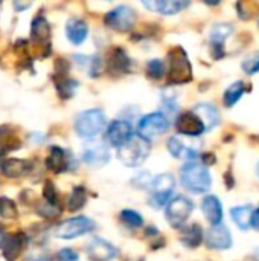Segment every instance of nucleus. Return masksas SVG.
I'll list each match as a JSON object with an SVG mask.
<instances>
[{
  "label": "nucleus",
  "mask_w": 259,
  "mask_h": 261,
  "mask_svg": "<svg viewBox=\"0 0 259 261\" xmlns=\"http://www.w3.org/2000/svg\"><path fill=\"white\" fill-rule=\"evenodd\" d=\"M180 180L182 185L194 194H203L212 187V177L208 167L195 161L188 162L182 167Z\"/></svg>",
  "instance_id": "1"
},
{
  "label": "nucleus",
  "mask_w": 259,
  "mask_h": 261,
  "mask_svg": "<svg viewBox=\"0 0 259 261\" xmlns=\"http://www.w3.org/2000/svg\"><path fill=\"white\" fill-rule=\"evenodd\" d=\"M151 151V144L148 139L142 138L140 135H133L130 141L122 145L118 151L119 161L130 168L140 167L150 156Z\"/></svg>",
  "instance_id": "2"
},
{
  "label": "nucleus",
  "mask_w": 259,
  "mask_h": 261,
  "mask_svg": "<svg viewBox=\"0 0 259 261\" xmlns=\"http://www.w3.org/2000/svg\"><path fill=\"white\" fill-rule=\"evenodd\" d=\"M107 119L104 112L98 109L85 110L79 113L75 119V132L82 139H95L104 128H105Z\"/></svg>",
  "instance_id": "3"
},
{
  "label": "nucleus",
  "mask_w": 259,
  "mask_h": 261,
  "mask_svg": "<svg viewBox=\"0 0 259 261\" xmlns=\"http://www.w3.org/2000/svg\"><path fill=\"white\" fill-rule=\"evenodd\" d=\"M169 72L168 83L169 84H185L192 80V66L186 52L182 47H174L169 52Z\"/></svg>",
  "instance_id": "4"
},
{
  "label": "nucleus",
  "mask_w": 259,
  "mask_h": 261,
  "mask_svg": "<svg viewBox=\"0 0 259 261\" xmlns=\"http://www.w3.org/2000/svg\"><path fill=\"white\" fill-rule=\"evenodd\" d=\"M150 188H151V199H150L151 205L160 208L171 200V194L176 188L174 176L169 173H163L157 177H153Z\"/></svg>",
  "instance_id": "5"
},
{
  "label": "nucleus",
  "mask_w": 259,
  "mask_h": 261,
  "mask_svg": "<svg viewBox=\"0 0 259 261\" xmlns=\"http://www.w3.org/2000/svg\"><path fill=\"white\" fill-rule=\"evenodd\" d=\"M194 211V203L185 196H176L166 205V219L172 228H182Z\"/></svg>",
  "instance_id": "6"
},
{
  "label": "nucleus",
  "mask_w": 259,
  "mask_h": 261,
  "mask_svg": "<svg viewBox=\"0 0 259 261\" xmlns=\"http://www.w3.org/2000/svg\"><path fill=\"white\" fill-rule=\"evenodd\" d=\"M96 228L95 222L89 217H73L69 219L63 223L58 225V228L55 229V236L58 239H64V240H72L76 237H81L84 234L92 232Z\"/></svg>",
  "instance_id": "7"
},
{
  "label": "nucleus",
  "mask_w": 259,
  "mask_h": 261,
  "mask_svg": "<svg viewBox=\"0 0 259 261\" xmlns=\"http://www.w3.org/2000/svg\"><path fill=\"white\" fill-rule=\"evenodd\" d=\"M134 23H136V12L127 5L116 6L114 9L105 14V24L119 32L130 31L134 26Z\"/></svg>",
  "instance_id": "8"
},
{
  "label": "nucleus",
  "mask_w": 259,
  "mask_h": 261,
  "mask_svg": "<svg viewBox=\"0 0 259 261\" xmlns=\"http://www.w3.org/2000/svg\"><path fill=\"white\" fill-rule=\"evenodd\" d=\"M169 127V121L168 118L160 113V112H156V113H150L147 116H143L140 121H139V135L145 139H151V138H156L162 133H165Z\"/></svg>",
  "instance_id": "9"
},
{
  "label": "nucleus",
  "mask_w": 259,
  "mask_h": 261,
  "mask_svg": "<svg viewBox=\"0 0 259 261\" xmlns=\"http://www.w3.org/2000/svg\"><path fill=\"white\" fill-rule=\"evenodd\" d=\"M234 26L232 23H217L212 26L209 32V43H211V52L215 60H220L226 55L224 43L232 35Z\"/></svg>",
  "instance_id": "10"
},
{
  "label": "nucleus",
  "mask_w": 259,
  "mask_h": 261,
  "mask_svg": "<svg viewBox=\"0 0 259 261\" xmlns=\"http://www.w3.org/2000/svg\"><path fill=\"white\" fill-rule=\"evenodd\" d=\"M82 159L85 164H89L92 167H102L110 161L108 147L104 142L90 141L82 148Z\"/></svg>",
  "instance_id": "11"
},
{
  "label": "nucleus",
  "mask_w": 259,
  "mask_h": 261,
  "mask_svg": "<svg viewBox=\"0 0 259 261\" xmlns=\"http://www.w3.org/2000/svg\"><path fill=\"white\" fill-rule=\"evenodd\" d=\"M176 128L180 135L189 136V138H197L206 132L203 122L194 112H185L182 113L177 121H176Z\"/></svg>",
  "instance_id": "12"
},
{
  "label": "nucleus",
  "mask_w": 259,
  "mask_h": 261,
  "mask_svg": "<svg viewBox=\"0 0 259 261\" xmlns=\"http://www.w3.org/2000/svg\"><path fill=\"white\" fill-rule=\"evenodd\" d=\"M131 136H133V130H131L130 122L122 121V119L113 121L107 128V142L116 148H121L122 145H125Z\"/></svg>",
  "instance_id": "13"
},
{
  "label": "nucleus",
  "mask_w": 259,
  "mask_h": 261,
  "mask_svg": "<svg viewBox=\"0 0 259 261\" xmlns=\"http://www.w3.org/2000/svg\"><path fill=\"white\" fill-rule=\"evenodd\" d=\"M87 255L92 261H111L118 257V249L104 239H93L87 245Z\"/></svg>",
  "instance_id": "14"
},
{
  "label": "nucleus",
  "mask_w": 259,
  "mask_h": 261,
  "mask_svg": "<svg viewBox=\"0 0 259 261\" xmlns=\"http://www.w3.org/2000/svg\"><path fill=\"white\" fill-rule=\"evenodd\" d=\"M46 167L53 173H63L73 168V158L69 151L53 145L46 159Z\"/></svg>",
  "instance_id": "15"
},
{
  "label": "nucleus",
  "mask_w": 259,
  "mask_h": 261,
  "mask_svg": "<svg viewBox=\"0 0 259 261\" xmlns=\"http://www.w3.org/2000/svg\"><path fill=\"white\" fill-rule=\"evenodd\" d=\"M206 246L209 249L224 251L232 246V236L231 231L224 225L212 226L206 234Z\"/></svg>",
  "instance_id": "16"
},
{
  "label": "nucleus",
  "mask_w": 259,
  "mask_h": 261,
  "mask_svg": "<svg viewBox=\"0 0 259 261\" xmlns=\"http://www.w3.org/2000/svg\"><path fill=\"white\" fill-rule=\"evenodd\" d=\"M166 147H168V151L177 158V159H188L189 162H192L197 154H198V150L195 148V145H189L186 144L180 136H171L166 142Z\"/></svg>",
  "instance_id": "17"
},
{
  "label": "nucleus",
  "mask_w": 259,
  "mask_h": 261,
  "mask_svg": "<svg viewBox=\"0 0 259 261\" xmlns=\"http://www.w3.org/2000/svg\"><path fill=\"white\" fill-rule=\"evenodd\" d=\"M202 211L206 217V220L212 225H221L223 220V205L217 196H206L202 202Z\"/></svg>",
  "instance_id": "18"
},
{
  "label": "nucleus",
  "mask_w": 259,
  "mask_h": 261,
  "mask_svg": "<svg viewBox=\"0 0 259 261\" xmlns=\"http://www.w3.org/2000/svg\"><path fill=\"white\" fill-rule=\"evenodd\" d=\"M31 168H32V164L29 161H23V159L9 158V159H3L0 162L2 173L6 177H11V179H17V177H21V176L27 174L31 171Z\"/></svg>",
  "instance_id": "19"
},
{
  "label": "nucleus",
  "mask_w": 259,
  "mask_h": 261,
  "mask_svg": "<svg viewBox=\"0 0 259 261\" xmlns=\"http://www.w3.org/2000/svg\"><path fill=\"white\" fill-rule=\"evenodd\" d=\"M143 6L148 9H153L163 15H174L185 8L189 6V2L182 0H156V2H143Z\"/></svg>",
  "instance_id": "20"
},
{
  "label": "nucleus",
  "mask_w": 259,
  "mask_h": 261,
  "mask_svg": "<svg viewBox=\"0 0 259 261\" xmlns=\"http://www.w3.org/2000/svg\"><path fill=\"white\" fill-rule=\"evenodd\" d=\"M192 112L200 118V121L203 122L206 130H211L214 127H217L220 124V113L217 110L215 106L209 104V102H200L197 104Z\"/></svg>",
  "instance_id": "21"
},
{
  "label": "nucleus",
  "mask_w": 259,
  "mask_h": 261,
  "mask_svg": "<svg viewBox=\"0 0 259 261\" xmlns=\"http://www.w3.org/2000/svg\"><path fill=\"white\" fill-rule=\"evenodd\" d=\"M87 34H89V28L84 20L73 17L66 23V35L72 44L84 43V40L87 38Z\"/></svg>",
  "instance_id": "22"
},
{
  "label": "nucleus",
  "mask_w": 259,
  "mask_h": 261,
  "mask_svg": "<svg viewBox=\"0 0 259 261\" xmlns=\"http://www.w3.org/2000/svg\"><path fill=\"white\" fill-rule=\"evenodd\" d=\"M24 245H26V237L21 232L11 236V237H6V240L2 246L5 258L8 261H14L15 258H18V255L24 249Z\"/></svg>",
  "instance_id": "23"
},
{
  "label": "nucleus",
  "mask_w": 259,
  "mask_h": 261,
  "mask_svg": "<svg viewBox=\"0 0 259 261\" xmlns=\"http://www.w3.org/2000/svg\"><path fill=\"white\" fill-rule=\"evenodd\" d=\"M180 242L183 243V246L195 249L202 245L203 242V229L200 225L192 223L191 226H186L182 234H180Z\"/></svg>",
  "instance_id": "24"
},
{
  "label": "nucleus",
  "mask_w": 259,
  "mask_h": 261,
  "mask_svg": "<svg viewBox=\"0 0 259 261\" xmlns=\"http://www.w3.org/2000/svg\"><path fill=\"white\" fill-rule=\"evenodd\" d=\"M31 35L34 40L37 41H47L50 37V24L47 21V18L40 14L32 20V26H31Z\"/></svg>",
  "instance_id": "25"
},
{
  "label": "nucleus",
  "mask_w": 259,
  "mask_h": 261,
  "mask_svg": "<svg viewBox=\"0 0 259 261\" xmlns=\"http://www.w3.org/2000/svg\"><path fill=\"white\" fill-rule=\"evenodd\" d=\"M18 145H20V141L17 135L14 133V130L9 125L0 127V158L6 154L8 151L18 148Z\"/></svg>",
  "instance_id": "26"
},
{
  "label": "nucleus",
  "mask_w": 259,
  "mask_h": 261,
  "mask_svg": "<svg viewBox=\"0 0 259 261\" xmlns=\"http://www.w3.org/2000/svg\"><path fill=\"white\" fill-rule=\"evenodd\" d=\"M252 214H253V206L252 205H244V206H235L231 211V216L235 222V225L246 231L250 228V220H252Z\"/></svg>",
  "instance_id": "27"
},
{
  "label": "nucleus",
  "mask_w": 259,
  "mask_h": 261,
  "mask_svg": "<svg viewBox=\"0 0 259 261\" xmlns=\"http://www.w3.org/2000/svg\"><path fill=\"white\" fill-rule=\"evenodd\" d=\"M246 92V86L243 81H235L234 84H231L226 92H224V96H223V102L226 107H234L244 95Z\"/></svg>",
  "instance_id": "28"
},
{
  "label": "nucleus",
  "mask_w": 259,
  "mask_h": 261,
  "mask_svg": "<svg viewBox=\"0 0 259 261\" xmlns=\"http://www.w3.org/2000/svg\"><path fill=\"white\" fill-rule=\"evenodd\" d=\"M128 67H130V58L122 49L118 47L110 57V70H114L118 73H125Z\"/></svg>",
  "instance_id": "29"
},
{
  "label": "nucleus",
  "mask_w": 259,
  "mask_h": 261,
  "mask_svg": "<svg viewBox=\"0 0 259 261\" xmlns=\"http://www.w3.org/2000/svg\"><path fill=\"white\" fill-rule=\"evenodd\" d=\"M85 202H87V191L82 187H76V188H73V191L69 197L67 206L70 211H78L85 205Z\"/></svg>",
  "instance_id": "30"
},
{
  "label": "nucleus",
  "mask_w": 259,
  "mask_h": 261,
  "mask_svg": "<svg viewBox=\"0 0 259 261\" xmlns=\"http://www.w3.org/2000/svg\"><path fill=\"white\" fill-rule=\"evenodd\" d=\"M78 60V64L85 67L87 72L90 73V76H98L99 70H101V58L98 55H92V57H82V55H78L76 57Z\"/></svg>",
  "instance_id": "31"
},
{
  "label": "nucleus",
  "mask_w": 259,
  "mask_h": 261,
  "mask_svg": "<svg viewBox=\"0 0 259 261\" xmlns=\"http://www.w3.org/2000/svg\"><path fill=\"white\" fill-rule=\"evenodd\" d=\"M17 217V206L8 197H0V220H12Z\"/></svg>",
  "instance_id": "32"
},
{
  "label": "nucleus",
  "mask_w": 259,
  "mask_h": 261,
  "mask_svg": "<svg viewBox=\"0 0 259 261\" xmlns=\"http://www.w3.org/2000/svg\"><path fill=\"white\" fill-rule=\"evenodd\" d=\"M76 86H78V83L75 80L63 78L60 83H56V90L63 99H69L73 95V92L76 90Z\"/></svg>",
  "instance_id": "33"
},
{
  "label": "nucleus",
  "mask_w": 259,
  "mask_h": 261,
  "mask_svg": "<svg viewBox=\"0 0 259 261\" xmlns=\"http://www.w3.org/2000/svg\"><path fill=\"white\" fill-rule=\"evenodd\" d=\"M241 67L243 70L247 73V75H255L259 72V50L247 55L243 63H241Z\"/></svg>",
  "instance_id": "34"
},
{
  "label": "nucleus",
  "mask_w": 259,
  "mask_h": 261,
  "mask_svg": "<svg viewBox=\"0 0 259 261\" xmlns=\"http://www.w3.org/2000/svg\"><path fill=\"white\" fill-rule=\"evenodd\" d=\"M121 219L125 225L131 226V228H139L143 225V219L139 213L136 211H131V210H124L121 213Z\"/></svg>",
  "instance_id": "35"
},
{
  "label": "nucleus",
  "mask_w": 259,
  "mask_h": 261,
  "mask_svg": "<svg viewBox=\"0 0 259 261\" xmlns=\"http://www.w3.org/2000/svg\"><path fill=\"white\" fill-rule=\"evenodd\" d=\"M147 72L151 78L160 80L165 75V64L162 60H150L147 64Z\"/></svg>",
  "instance_id": "36"
},
{
  "label": "nucleus",
  "mask_w": 259,
  "mask_h": 261,
  "mask_svg": "<svg viewBox=\"0 0 259 261\" xmlns=\"http://www.w3.org/2000/svg\"><path fill=\"white\" fill-rule=\"evenodd\" d=\"M43 196H44V200L47 205L55 206V208L58 206V194H56L55 185L52 182H46L44 190H43Z\"/></svg>",
  "instance_id": "37"
},
{
  "label": "nucleus",
  "mask_w": 259,
  "mask_h": 261,
  "mask_svg": "<svg viewBox=\"0 0 259 261\" xmlns=\"http://www.w3.org/2000/svg\"><path fill=\"white\" fill-rule=\"evenodd\" d=\"M133 182H134V187H137V188H150V187H151V182H153V177H151L150 173L140 171V173L133 179Z\"/></svg>",
  "instance_id": "38"
},
{
  "label": "nucleus",
  "mask_w": 259,
  "mask_h": 261,
  "mask_svg": "<svg viewBox=\"0 0 259 261\" xmlns=\"http://www.w3.org/2000/svg\"><path fill=\"white\" fill-rule=\"evenodd\" d=\"M58 260L60 261H78V254L73 251V249H69V248H66V249H61L60 252H58Z\"/></svg>",
  "instance_id": "39"
},
{
  "label": "nucleus",
  "mask_w": 259,
  "mask_h": 261,
  "mask_svg": "<svg viewBox=\"0 0 259 261\" xmlns=\"http://www.w3.org/2000/svg\"><path fill=\"white\" fill-rule=\"evenodd\" d=\"M250 226L253 229L259 231V208L258 210H253V214H252V220H250Z\"/></svg>",
  "instance_id": "40"
},
{
  "label": "nucleus",
  "mask_w": 259,
  "mask_h": 261,
  "mask_svg": "<svg viewBox=\"0 0 259 261\" xmlns=\"http://www.w3.org/2000/svg\"><path fill=\"white\" fill-rule=\"evenodd\" d=\"M29 6H31V3H18V2H14V8H17L18 11L26 9V8H29Z\"/></svg>",
  "instance_id": "41"
},
{
  "label": "nucleus",
  "mask_w": 259,
  "mask_h": 261,
  "mask_svg": "<svg viewBox=\"0 0 259 261\" xmlns=\"http://www.w3.org/2000/svg\"><path fill=\"white\" fill-rule=\"evenodd\" d=\"M5 240H6V236H5V232H3V229L0 228V248L3 246V243H5Z\"/></svg>",
  "instance_id": "42"
},
{
  "label": "nucleus",
  "mask_w": 259,
  "mask_h": 261,
  "mask_svg": "<svg viewBox=\"0 0 259 261\" xmlns=\"http://www.w3.org/2000/svg\"><path fill=\"white\" fill-rule=\"evenodd\" d=\"M32 261H50L49 258H44V257H37V258H34Z\"/></svg>",
  "instance_id": "43"
},
{
  "label": "nucleus",
  "mask_w": 259,
  "mask_h": 261,
  "mask_svg": "<svg viewBox=\"0 0 259 261\" xmlns=\"http://www.w3.org/2000/svg\"><path fill=\"white\" fill-rule=\"evenodd\" d=\"M256 174H258V177H259V164L256 165Z\"/></svg>",
  "instance_id": "44"
},
{
  "label": "nucleus",
  "mask_w": 259,
  "mask_h": 261,
  "mask_svg": "<svg viewBox=\"0 0 259 261\" xmlns=\"http://www.w3.org/2000/svg\"><path fill=\"white\" fill-rule=\"evenodd\" d=\"M258 26H259V18H258Z\"/></svg>",
  "instance_id": "45"
}]
</instances>
